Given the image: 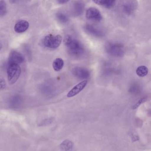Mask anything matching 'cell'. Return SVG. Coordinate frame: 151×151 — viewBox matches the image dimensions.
Listing matches in <instances>:
<instances>
[{
    "label": "cell",
    "mask_w": 151,
    "mask_h": 151,
    "mask_svg": "<svg viewBox=\"0 0 151 151\" xmlns=\"http://www.w3.org/2000/svg\"><path fill=\"white\" fill-rule=\"evenodd\" d=\"M72 73L76 77L81 79H86L90 76L89 70L85 68L76 67L72 70Z\"/></svg>",
    "instance_id": "52a82bcc"
},
{
    "label": "cell",
    "mask_w": 151,
    "mask_h": 151,
    "mask_svg": "<svg viewBox=\"0 0 151 151\" xmlns=\"http://www.w3.org/2000/svg\"><path fill=\"white\" fill-rule=\"evenodd\" d=\"M7 12V6L4 0H0V17L4 16Z\"/></svg>",
    "instance_id": "2e32d148"
},
{
    "label": "cell",
    "mask_w": 151,
    "mask_h": 151,
    "mask_svg": "<svg viewBox=\"0 0 151 151\" xmlns=\"http://www.w3.org/2000/svg\"><path fill=\"white\" fill-rule=\"evenodd\" d=\"M87 30L91 34H93L94 36H97V37H101L102 35V33L101 32L99 31V30L97 29L93 26L91 25H87L86 28Z\"/></svg>",
    "instance_id": "9a60e30c"
},
{
    "label": "cell",
    "mask_w": 151,
    "mask_h": 151,
    "mask_svg": "<svg viewBox=\"0 0 151 151\" xmlns=\"http://www.w3.org/2000/svg\"><path fill=\"white\" fill-rule=\"evenodd\" d=\"M83 4L81 2H76L74 6V13L76 15H79L81 14L84 8Z\"/></svg>",
    "instance_id": "5bb4252c"
},
{
    "label": "cell",
    "mask_w": 151,
    "mask_h": 151,
    "mask_svg": "<svg viewBox=\"0 0 151 151\" xmlns=\"http://www.w3.org/2000/svg\"><path fill=\"white\" fill-rule=\"evenodd\" d=\"M57 1L60 4H63L67 3L68 1H69L70 0H57Z\"/></svg>",
    "instance_id": "44dd1931"
},
{
    "label": "cell",
    "mask_w": 151,
    "mask_h": 151,
    "mask_svg": "<svg viewBox=\"0 0 151 151\" xmlns=\"http://www.w3.org/2000/svg\"><path fill=\"white\" fill-rule=\"evenodd\" d=\"M19 1V0H9L10 3H12V4L15 3V2H16L17 1Z\"/></svg>",
    "instance_id": "7402d4cb"
},
{
    "label": "cell",
    "mask_w": 151,
    "mask_h": 151,
    "mask_svg": "<svg viewBox=\"0 0 151 151\" xmlns=\"http://www.w3.org/2000/svg\"><path fill=\"white\" fill-rule=\"evenodd\" d=\"M146 99H145V98H142V99H139V100L137 102V103L132 106V109H135L137 108L141 104L144 103L145 101H146Z\"/></svg>",
    "instance_id": "ac0fdd59"
},
{
    "label": "cell",
    "mask_w": 151,
    "mask_h": 151,
    "mask_svg": "<svg viewBox=\"0 0 151 151\" xmlns=\"http://www.w3.org/2000/svg\"><path fill=\"white\" fill-rule=\"evenodd\" d=\"M66 47L68 48L69 53L74 57H80L84 53V48L83 45L76 40L72 39Z\"/></svg>",
    "instance_id": "6da1fadb"
},
{
    "label": "cell",
    "mask_w": 151,
    "mask_h": 151,
    "mask_svg": "<svg viewBox=\"0 0 151 151\" xmlns=\"http://www.w3.org/2000/svg\"><path fill=\"white\" fill-rule=\"evenodd\" d=\"M72 38L71 37V36L69 35H67L65 36L64 37V40H63V42H64V45H65L67 46L72 40Z\"/></svg>",
    "instance_id": "d6986e66"
},
{
    "label": "cell",
    "mask_w": 151,
    "mask_h": 151,
    "mask_svg": "<svg viewBox=\"0 0 151 151\" xmlns=\"http://www.w3.org/2000/svg\"><path fill=\"white\" fill-rule=\"evenodd\" d=\"M106 50L109 54L114 56H122L124 53L123 47L117 43H109L106 46Z\"/></svg>",
    "instance_id": "277c9868"
},
{
    "label": "cell",
    "mask_w": 151,
    "mask_h": 151,
    "mask_svg": "<svg viewBox=\"0 0 151 151\" xmlns=\"http://www.w3.org/2000/svg\"><path fill=\"white\" fill-rule=\"evenodd\" d=\"M52 66L55 70L56 71H60L64 66V61L61 58H57L54 61Z\"/></svg>",
    "instance_id": "8fae6325"
},
{
    "label": "cell",
    "mask_w": 151,
    "mask_h": 151,
    "mask_svg": "<svg viewBox=\"0 0 151 151\" xmlns=\"http://www.w3.org/2000/svg\"><path fill=\"white\" fill-rule=\"evenodd\" d=\"M57 17L59 21L63 23L67 22L68 21V18L67 17V16L62 13H59L58 14Z\"/></svg>",
    "instance_id": "e0dca14e"
},
{
    "label": "cell",
    "mask_w": 151,
    "mask_h": 151,
    "mask_svg": "<svg viewBox=\"0 0 151 151\" xmlns=\"http://www.w3.org/2000/svg\"><path fill=\"white\" fill-rule=\"evenodd\" d=\"M62 38L60 35H54L49 34L45 37L44 40V44L45 46L49 48H57L61 43Z\"/></svg>",
    "instance_id": "3957f363"
},
{
    "label": "cell",
    "mask_w": 151,
    "mask_h": 151,
    "mask_svg": "<svg viewBox=\"0 0 151 151\" xmlns=\"http://www.w3.org/2000/svg\"><path fill=\"white\" fill-rule=\"evenodd\" d=\"M24 58L23 55L19 52L12 51L9 55V65L11 64H19L24 61Z\"/></svg>",
    "instance_id": "5b68a950"
},
{
    "label": "cell",
    "mask_w": 151,
    "mask_h": 151,
    "mask_svg": "<svg viewBox=\"0 0 151 151\" xmlns=\"http://www.w3.org/2000/svg\"><path fill=\"white\" fill-rule=\"evenodd\" d=\"M148 68L145 66H139L136 70V74L140 77L145 76L148 74Z\"/></svg>",
    "instance_id": "4fadbf2b"
},
{
    "label": "cell",
    "mask_w": 151,
    "mask_h": 151,
    "mask_svg": "<svg viewBox=\"0 0 151 151\" xmlns=\"http://www.w3.org/2000/svg\"><path fill=\"white\" fill-rule=\"evenodd\" d=\"M1 47H2V45H1V44H0V50L1 49Z\"/></svg>",
    "instance_id": "603a6c76"
},
{
    "label": "cell",
    "mask_w": 151,
    "mask_h": 151,
    "mask_svg": "<svg viewBox=\"0 0 151 151\" xmlns=\"http://www.w3.org/2000/svg\"><path fill=\"white\" fill-rule=\"evenodd\" d=\"M87 80H85L79 83L77 85L74 86L67 94V96L68 98H71L76 95H77L81 91H83L87 85Z\"/></svg>",
    "instance_id": "ba28073f"
},
{
    "label": "cell",
    "mask_w": 151,
    "mask_h": 151,
    "mask_svg": "<svg viewBox=\"0 0 151 151\" xmlns=\"http://www.w3.org/2000/svg\"><path fill=\"white\" fill-rule=\"evenodd\" d=\"M96 4L102 6L107 8H111L114 5L116 0H92Z\"/></svg>",
    "instance_id": "30bf717a"
},
{
    "label": "cell",
    "mask_w": 151,
    "mask_h": 151,
    "mask_svg": "<svg viewBox=\"0 0 151 151\" xmlns=\"http://www.w3.org/2000/svg\"><path fill=\"white\" fill-rule=\"evenodd\" d=\"M86 18L88 20L95 21H100L102 16L100 11L95 8L91 7L88 9L86 14Z\"/></svg>",
    "instance_id": "8992f818"
},
{
    "label": "cell",
    "mask_w": 151,
    "mask_h": 151,
    "mask_svg": "<svg viewBox=\"0 0 151 151\" xmlns=\"http://www.w3.org/2000/svg\"><path fill=\"white\" fill-rule=\"evenodd\" d=\"M6 83L4 79L0 78V91L5 89L6 87Z\"/></svg>",
    "instance_id": "ffe728a7"
},
{
    "label": "cell",
    "mask_w": 151,
    "mask_h": 151,
    "mask_svg": "<svg viewBox=\"0 0 151 151\" xmlns=\"http://www.w3.org/2000/svg\"><path fill=\"white\" fill-rule=\"evenodd\" d=\"M29 24L26 21H22L18 22L14 26V30L17 33H22L26 31L29 28Z\"/></svg>",
    "instance_id": "9c48e42d"
},
{
    "label": "cell",
    "mask_w": 151,
    "mask_h": 151,
    "mask_svg": "<svg viewBox=\"0 0 151 151\" xmlns=\"http://www.w3.org/2000/svg\"><path fill=\"white\" fill-rule=\"evenodd\" d=\"M74 146V144L71 141L66 139L61 143L60 146L61 149L64 151L71 150Z\"/></svg>",
    "instance_id": "7c38bea8"
},
{
    "label": "cell",
    "mask_w": 151,
    "mask_h": 151,
    "mask_svg": "<svg viewBox=\"0 0 151 151\" xmlns=\"http://www.w3.org/2000/svg\"><path fill=\"white\" fill-rule=\"evenodd\" d=\"M21 72V67L18 64L9 65L7 70L8 79L9 84H14L17 81Z\"/></svg>",
    "instance_id": "7a4b0ae2"
}]
</instances>
